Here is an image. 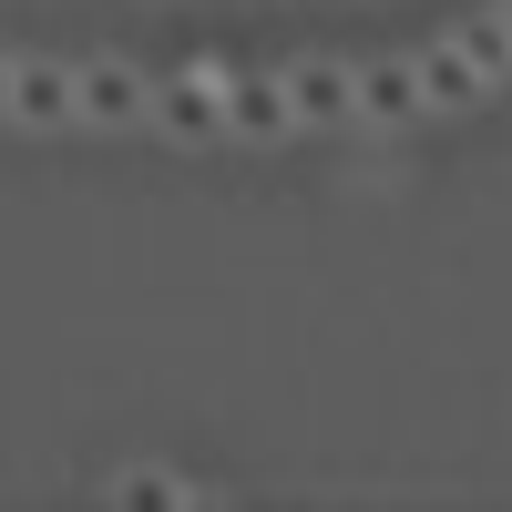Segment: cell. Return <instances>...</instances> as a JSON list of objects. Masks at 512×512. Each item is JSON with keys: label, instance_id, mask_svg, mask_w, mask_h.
<instances>
[{"label": "cell", "instance_id": "obj_2", "mask_svg": "<svg viewBox=\"0 0 512 512\" xmlns=\"http://www.w3.org/2000/svg\"><path fill=\"white\" fill-rule=\"evenodd\" d=\"M11 123H31V134L82 123V72H72V62H21V72H11Z\"/></svg>", "mask_w": 512, "mask_h": 512}, {"label": "cell", "instance_id": "obj_1", "mask_svg": "<svg viewBox=\"0 0 512 512\" xmlns=\"http://www.w3.org/2000/svg\"><path fill=\"white\" fill-rule=\"evenodd\" d=\"M144 123H164L175 144H216V134H226V93H216V72H164Z\"/></svg>", "mask_w": 512, "mask_h": 512}, {"label": "cell", "instance_id": "obj_8", "mask_svg": "<svg viewBox=\"0 0 512 512\" xmlns=\"http://www.w3.org/2000/svg\"><path fill=\"white\" fill-rule=\"evenodd\" d=\"M451 52L472 62L482 82H512V41H502V11H482V21H461V31H451Z\"/></svg>", "mask_w": 512, "mask_h": 512}, {"label": "cell", "instance_id": "obj_7", "mask_svg": "<svg viewBox=\"0 0 512 512\" xmlns=\"http://www.w3.org/2000/svg\"><path fill=\"white\" fill-rule=\"evenodd\" d=\"M482 93H492V82H482L472 62H461L451 41H441V52H420V113H472Z\"/></svg>", "mask_w": 512, "mask_h": 512}, {"label": "cell", "instance_id": "obj_4", "mask_svg": "<svg viewBox=\"0 0 512 512\" xmlns=\"http://www.w3.org/2000/svg\"><path fill=\"white\" fill-rule=\"evenodd\" d=\"M154 113V82L134 62H82V123H144Z\"/></svg>", "mask_w": 512, "mask_h": 512}, {"label": "cell", "instance_id": "obj_6", "mask_svg": "<svg viewBox=\"0 0 512 512\" xmlns=\"http://www.w3.org/2000/svg\"><path fill=\"white\" fill-rule=\"evenodd\" d=\"M359 123H420V62H359Z\"/></svg>", "mask_w": 512, "mask_h": 512}, {"label": "cell", "instance_id": "obj_11", "mask_svg": "<svg viewBox=\"0 0 512 512\" xmlns=\"http://www.w3.org/2000/svg\"><path fill=\"white\" fill-rule=\"evenodd\" d=\"M492 11H502V41H512V0H492Z\"/></svg>", "mask_w": 512, "mask_h": 512}, {"label": "cell", "instance_id": "obj_3", "mask_svg": "<svg viewBox=\"0 0 512 512\" xmlns=\"http://www.w3.org/2000/svg\"><path fill=\"white\" fill-rule=\"evenodd\" d=\"M226 93V134H297V113H287V72H236V82H216Z\"/></svg>", "mask_w": 512, "mask_h": 512}, {"label": "cell", "instance_id": "obj_9", "mask_svg": "<svg viewBox=\"0 0 512 512\" xmlns=\"http://www.w3.org/2000/svg\"><path fill=\"white\" fill-rule=\"evenodd\" d=\"M123 502H134V512H164V502H175V482H164V472H123Z\"/></svg>", "mask_w": 512, "mask_h": 512}, {"label": "cell", "instance_id": "obj_10", "mask_svg": "<svg viewBox=\"0 0 512 512\" xmlns=\"http://www.w3.org/2000/svg\"><path fill=\"white\" fill-rule=\"evenodd\" d=\"M11 72H21V62H11V52H0V113H11Z\"/></svg>", "mask_w": 512, "mask_h": 512}, {"label": "cell", "instance_id": "obj_5", "mask_svg": "<svg viewBox=\"0 0 512 512\" xmlns=\"http://www.w3.org/2000/svg\"><path fill=\"white\" fill-rule=\"evenodd\" d=\"M287 113H297V123H349V113H359V72L297 62V72H287Z\"/></svg>", "mask_w": 512, "mask_h": 512}]
</instances>
